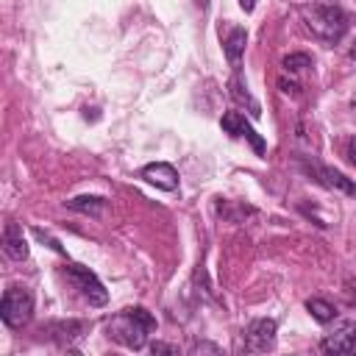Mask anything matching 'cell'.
<instances>
[{
	"label": "cell",
	"instance_id": "1",
	"mask_svg": "<svg viewBox=\"0 0 356 356\" xmlns=\"http://www.w3.org/2000/svg\"><path fill=\"white\" fill-rule=\"evenodd\" d=\"M300 17L306 28L320 39V42H339L348 31V14L337 6V0H309L300 3Z\"/></svg>",
	"mask_w": 356,
	"mask_h": 356
},
{
	"label": "cell",
	"instance_id": "2",
	"mask_svg": "<svg viewBox=\"0 0 356 356\" xmlns=\"http://www.w3.org/2000/svg\"><path fill=\"white\" fill-rule=\"evenodd\" d=\"M156 328V317L145 309V306H134V309H122L120 314H114L106 323V334L108 339L120 342L122 348L139 350L147 345V334Z\"/></svg>",
	"mask_w": 356,
	"mask_h": 356
},
{
	"label": "cell",
	"instance_id": "3",
	"mask_svg": "<svg viewBox=\"0 0 356 356\" xmlns=\"http://www.w3.org/2000/svg\"><path fill=\"white\" fill-rule=\"evenodd\" d=\"M33 317V295L25 286L6 289L0 300V320L6 328H22Z\"/></svg>",
	"mask_w": 356,
	"mask_h": 356
},
{
	"label": "cell",
	"instance_id": "4",
	"mask_svg": "<svg viewBox=\"0 0 356 356\" xmlns=\"http://www.w3.org/2000/svg\"><path fill=\"white\" fill-rule=\"evenodd\" d=\"M64 275L75 284V289L92 303V306H106V300H108V292H106V286L100 284V278L89 270V267H81V264H67L64 267Z\"/></svg>",
	"mask_w": 356,
	"mask_h": 356
},
{
	"label": "cell",
	"instance_id": "5",
	"mask_svg": "<svg viewBox=\"0 0 356 356\" xmlns=\"http://www.w3.org/2000/svg\"><path fill=\"white\" fill-rule=\"evenodd\" d=\"M275 331H278V325H275V320H270V317L250 320L248 328L242 331V337H245V348H248V350H256V353L270 350V348L275 345Z\"/></svg>",
	"mask_w": 356,
	"mask_h": 356
},
{
	"label": "cell",
	"instance_id": "6",
	"mask_svg": "<svg viewBox=\"0 0 356 356\" xmlns=\"http://www.w3.org/2000/svg\"><path fill=\"white\" fill-rule=\"evenodd\" d=\"M220 125H222V131H225V134L248 139V142H250V147H253L259 156L267 150L264 139H261V136L253 131V125L245 120V114H242V111H225V114H222V120H220Z\"/></svg>",
	"mask_w": 356,
	"mask_h": 356
},
{
	"label": "cell",
	"instance_id": "7",
	"mask_svg": "<svg viewBox=\"0 0 356 356\" xmlns=\"http://www.w3.org/2000/svg\"><path fill=\"white\" fill-rule=\"evenodd\" d=\"M139 175H142L147 184L159 186V189H167V192H175V189H178V170H175L172 164H167V161H153V164L142 167Z\"/></svg>",
	"mask_w": 356,
	"mask_h": 356
},
{
	"label": "cell",
	"instance_id": "8",
	"mask_svg": "<svg viewBox=\"0 0 356 356\" xmlns=\"http://www.w3.org/2000/svg\"><path fill=\"white\" fill-rule=\"evenodd\" d=\"M356 348V323H339L325 339H323V350L325 353H350Z\"/></svg>",
	"mask_w": 356,
	"mask_h": 356
},
{
	"label": "cell",
	"instance_id": "9",
	"mask_svg": "<svg viewBox=\"0 0 356 356\" xmlns=\"http://www.w3.org/2000/svg\"><path fill=\"white\" fill-rule=\"evenodd\" d=\"M309 172H312V178H317L323 186H328V189H339V192L356 197V181H350V178L342 175L339 170H334V167H323V164H314V161H312Z\"/></svg>",
	"mask_w": 356,
	"mask_h": 356
},
{
	"label": "cell",
	"instance_id": "10",
	"mask_svg": "<svg viewBox=\"0 0 356 356\" xmlns=\"http://www.w3.org/2000/svg\"><path fill=\"white\" fill-rule=\"evenodd\" d=\"M3 250L8 259L14 261H22L28 256V242L22 236V228L17 222H6V231H3Z\"/></svg>",
	"mask_w": 356,
	"mask_h": 356
},
{
	"label": "cell",
	"instance_id": "11",
	"mask_svg": "<svg viewBox=\"0 0 356 356\" xmlns=\"http://www.w3.org/2000/svg\"><path fill=\"white\" fill-rule=\"evenodd\" d=\"M245 44H248V33H245V28H234V31L225 36L222 50H225V58H228L234 67L239 64V58H242V53H245Z\"/></svg>",
	"mask_w": 356,
	"mask_h": 356
},
{
	"label": "cell",
	"instance_id": "12",
	"mask_svg": "<svg viewBox=\"0 0 356 356\" xmlns=\"http://www.w3.org/2000/svg\"><path fill=\"white\" fill-rule=\"evenodd\" d=\"M228 89H231V97H234L236 103H248V108H250V114H253V117H259V114H261L259 103L250 97V92H248V86L242 83V78H239V75H234V78H231Z\"/></svg>",
	"mask_w": 356,
	"mask_h": 356
},
{
	"label": "cell",
	"instance_id": "13",
	"mask_svg": "<svg viewBox=\"0 0 356 356\" xmlns=\"http://www.w3.org/2000/svg\"><path fill=\"white\" fill-rule=\"evenodd\" d=\"M67 206H70V209H75V211H83V214H92V217H97V214L103 211L106 200H103V197H97V195H81V197H72V200H67Z\"/></svg>",
	"mask_w": 356,
	"mask_h": 356
},
{
	"label": "cell",
	"instance_id": "14",
	"mask_svg": "<svg viewBox=\"0 0 356 356\" xmlns=\"http://www.w3.org/2000/svg\"><path fill=\"white\" fill-rule=\"evenodd\" d=\"M306 309H309V314H312L317 323H331V320L337 317V309H334L328 300H323V298H309V300H306Z\"/></svg>",
	"mask_w": 356,
	"mask_h": 356
},
{
	"label": "cell",
	"instance_id": "15",
	"mask_svg": "<svg viewBox=\"0 0 356 356\" xmlns=\"http://www.w3.org/2000/svg\"><path fill=\"white\" fill-rule=\"evenodd\" d=\"M281 67H284L286 72H298V70H306V67H312V56H309V53H289V56H284Z\"/></svg>",
	"mask_w": 356,
	"mask_h": 356
},
{
	"label": "cell",
	"instance_id": "16",
	"mask_svg": "<svg viewBox=\"0 0 356 356\" xmlns=\"http://www.w3.org/2000/svg\"><path fill=\"white\" fill-rule=\"evenodd\" d=\"M150 353H153V356H156V353H170V356H175L178 348H175V345H167V342H153V345H150Z\"/></svg>",
	"mask_w": 356,
	"mask_h": 356
},
{
	"label": "cell",
	"instance_id": "17",
	"mask_svg": "<svg viewBox=\"0 0 356 356\" xmlns=\"http://www.w3.org/2000/svg\"><path fill=\"white\" fill-rule=\"evenodd\" d=\"M33 234H36V236H39V239H42V242H47V245H50V248H53V250H56V253H64V248H61V245H58V242H56V239H53V236H47V234H44V231H39V228H36V231H33Z\"/></svg>",
	"mask_w": 356,
	"mask_h": 356
},
{
	"label": "cell",
	"instance_id": "18",
	"mask_svg": "<svg viewBox=\"0 0 356 356\" xmlns=\"http://www.w3.org/2000/svg\"><path fill=\"white\" fill-rule=\"evenodd\" d=\"M278 86H281V92H286V95H298V83L295 81H286V78H278Z\"/></svg>",
	"mask_w": 356,
	"mask_h": 356
},
{
	"label": "cell",
	"instance_id": "19",
	"mask_svg": "<svg viewBox=\"0 0 356 356\" xmlns=\"http://www.w3.org/2000/svg\"><path fill=\"white\" fill-rule=\"evenodd\" d=\"M345 156L350 159V164H356V136L348 139V147H345Z\"/></svg>",
	"mask_w": 356,
	"mask_h": 356
},
{
	"label": "cell",
	"instance_id": "20",
	"mask_svg": "<svg viewBox=\"0 0 356 356\" xmlns=\"http://www.w3.org/2000/svg\"><path fill=\"white\" fill-rule=\"evenodd\" d=\"M200 350H211V353H217L220 348H217V345H209V342H203V345H195V348H192V353H200Z\"/></svg>",
	"mask_w": 356,
	"mask_h": 356
},
{
	"label": "cell",
	"instance_id": "21",
	"mask_svg": "<svg viewBox=\"0 0 356 356\" xmlns=\"http://www.w3.org/2000/svg\"><path fill=\"white\" fill-rule=\"evenodd\" d=\"M239 6H242V11H248V14H250V11L256 8V0H239Z\"/></svg>",
	"mask_w": 356,
	"mask_h": 356
}]
</instances>
